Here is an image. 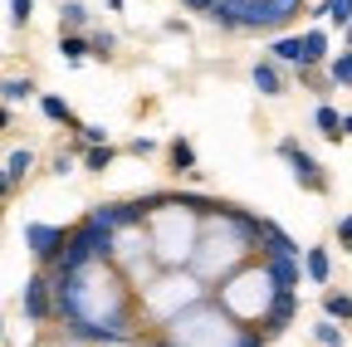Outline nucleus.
Masks as SVG:
<instances>
[{"label": "nucleus", "mask_w": 352, "mask_h": 347, "mask_svg": "<svg viewBox=\"0 0 352 347\" xmlns=\"http://www.w3.org/2000/svg\"><path fill=\"white\" fill-rule=\"evenodd\" d=\"M328 64V30H308L303 34V69Z\"/></svg>", "instance_id": "6e6552de"}, {"label": "nucleus", "mask_w": 352, "mask_h": 347, "mask_svg": "<svg viewBox=\"0 0 352 347\" xmlns=\"http://www.w3.org/2000/svg\"><path fill=\"white\" fill-rule=\"evenodd\" d=\"M88 45H94V54H98V59H108V54H113V45H118V39H113L108 30H98L94 39H88Z\"/></svg>", "instance_id": "b1692460"}, {"label": "nucleus", "mask_w": 352, "mask_h": 347, "mask_svg": "<svg viewBox=\"0 0 352 347\" xmlns=\"http://www.w3.org/2000/svg\"><path fill=\"white\" fill-rule=\"evenodd\" d=\"M171 171H176V177H182V171H196V147L186 137L171 142Z\"/></svg>", "instance_id": "4468645a"}, {"label": "nucleus", "mask_w": 352, "mask_h": 347, "mask_svg": "<svg viewBox=\"0 0 352 347\" xmlns=\"http://www.w3.org/2000/svg\"><path fill=\"white\" fill-rule=\"evenodd\" d=\"M274 59H279V64H298V69H303V39H279V45H274Z\"/></svg>", "instance_id": "a211bd4d"}, {"label": "nucleus", "mask_w": 352, "mask_h": 347, "mask_svg": "<svg viewBox=\"0 0 352 347\" xmlns=\"http://www.w3.org/2000/svg\"><path fill=\"white\" fill-rule=\"evenodd\" d=\"M323 313H328V318L352 323V298H347V293H338V289H328V293H323Z\"/></svg>", "instance_id": "2eb2a0df"}, {"label": "nucleus", "mask_w": 352, "mask_h": 347, "mask_svg": "<svg viewBox=\"0 0 352 347\" xmlns=\"http://www.w3.org/2000/svg\"><path fill=\"white\" fill-rule=\"evenodd\" d=\"M59 54H64L69 64H78L83 54H94V45H88L83 34H64V39H59Z\"/></svg>", "instance_id": "dca6fc26"}, {"label": "nucleus", "mask_w": 352, "mask_h": 347, "mask_svg": "<svg viewBox=\"0 0 352 347\" xmlns=\"http://www.w3.org/2000/svg\"><path fill=\"white\" fill-rule=\"evenodd\" d=\"M127 152H132V157H152V152H157V142H152V137H132V147H127Z\"/></svg>", "instance_id": "cd10ccee"}, {"label": "nucleus", "mask_w": 352, "mask_h": 347, "mask_svg": "<svg viewBox=\"0 0 352 347\" xmlns=\"http://www.w3.org/2000/svg\"><path fill=\"white\" fill-rule=\"evenodd\" d=\"M78 147H88V152H94V147H108V127H78Z\"/></svg>", "instance_id": "aec40b11"}, {"label": "nucleus", "mask_w": 352, "mask_h": 347, "mask_svg": "<svg viewBox=\"0 0 352 347\" xmlns=\"http://www.w3.org/2000/svg\"><path fill=\"white\" fill-rule=\"evenodd\" d=\"M30 166H34V157H30V152H10V157H6V191H15V186H20V177H25Z\"/></svg>", "instance_id": "ddd939ff"}, {"label": "nucleus", "mask_w": 352, "mask_h": 347, "mask_svg": "<svg viewBox=\"0 0 352 347\" xmlns=\"http://www.w3.org/2000/svg\"><path fill=\"white\" fill-rule=\"evenodd\" d=\"M259 235L270 240V245H264L270 254H298V245H294V240H289V235H284V230H279L274 221H259Z\"/></svg>", "instance_id": "9d476101"}, {"label": "nucleus", "mask_w": 352, "mask_h": 347, "mask_svg": "<svg viewBox=\"0 0 352 347\" xmlns=\"http://www.w3.org/2000/svg\"><path fill=\"white\" fill-rule=\"evenodd\" d=\"M294 313H298V293H294V289H284V293L274 298V309H270V318H264V337H274V333H284V328L294 323Z\"/></svg>", "instance_id": "39448f33"}, {"label": "nucleus", "mask_w": 352, "mask_h": 347, "mask_svg": "<svg viewBox=\"0 0 352 347\" xmlns=\"http://www.w3.org/2000/svg\"><path fill=\"white\" fill-rule=\"evenodd\" d=\"M314 337H318L323 347H342V323H318Z\"/></svg>", "instance_id": "412c9836"}, {"label": "nucleus", "mask_w": 352, "mask_h": 347, "mask_svg": "<svg viewBox=\"0 0 352 347\" xmlns=\"http://www.w3.org/2000/svg\"><path fill=\"white\" fill-rule=\"evenodd\" d=\"M264 265H270V274H274L279 289H294L298 284V254H270Z\"/></svg>", "instance_id": "0eeeda50"}, {"label": "nucleus", "mask_w": 352, "mask_h": 347, "mask_svg": "<svg viewBox=\"0 0 352 347\" xmlns=\"http://www.w3.org/2000/svg\"><path fill=\"white\" fill-rule=\"evenodd\" d=\"M347 45H352V25H347Z\"/></svg>", "instance_id": "2f4dec72"}, {"label": "nucleus", "mask_w": 352, "mask_h": 347, "mask_svg": "<svg viewBox=\"0 0 352 347\" xmlns=\"http://www.w3.org/2000/svg\"><path fill=\"white\" fill-rule=\"evenodd\" d=\"M39 108H44V117H50V122H69V127H83V122H74V108H69L64 98H54V93H44V98H39Z\"/></svg>", "instance_id": "f8f14e48"}, {"label": "nucleus", "mask_w": 352, "mask_h": 347, "mask_svg": "<svg viewBox=\"0 0 352 347\" xmlns=\"http://www.w3.org/2000/svg\"><path fill=\"white\" fill-rule=\"evenodd\" d=\"M314 122H318V133H323V137H328V142H342V137H347V127H342V122H347V117H342V113H338V108H328V103H323V108H318V113H314Z\"/></svg>", "instance_id": "1a4fd4ad"}, {"label": "nucleus", "mask_w": 352, "mask_h": 347, "mask_svg": "<svg viewBox=\"0 0 352 347\" xmlns=\"http://www.w3.org/2000/svg\"><path fill=\"white\" fill-rule=\"evenodd\" d=\"M250 78H254V89H259L264 98H279V93H284V78H279V69H274V59H259Z\"/></svg>", "instance_id": "423d86ee"}, {"label": "nucleus", "mask_w": 352, "mask_h": 347, "mask_svg": "<svg viewBox=\"0 0 352 347\" xmlns=\"http://www.w3.org/2000/svg\"><path fill=\"white\" fill-rule=\"evenodd\" d=\"M342 127H347V137H352V113H347V122H342Z\"/></svg>", "instance_id": "7c9ffc66"}, {"label": "nucleus", "mask_w": 352, "mask_h": 347, "mask_svg": "<svg viewBox=\"0 0 352 347\" xmlns=\"http://www.w3.org/2000/svg\"><path fill=\"white\" fill-rule=\"evenodd\" d=\"M59 25L64 30H83L88 25V10L78 5V0H69V5H59Z\"/></svg>", "instance_id": "6ab92c4d"}, {"label": "nucleus", "mask_w": 352, "mask_h": 347, "mask_svg": "<svg viewBox=\"0 0 352 347\" xmlns=\"http://www.w3.org/2000/svg\"><path fill=\"white\" fill-rule=\"evenodd\" d=\"M328 74H333V83H352V49H347L342 59H333V64H328Z\"/></svg>", "instance_id": "5701e85b"}, {"label": "nucleus", "mask_w": 352, "mask_h": 347, "mask_svg": "<svg viewBox=\"0 0 352 347\" xmlns=\"http://www.w3.org/2000/svg\"><path fill=\"white\" fill-rule=\"evenodd\" d=\"M20 309H25V318L30 323H44L54 313V303H50V279L44 274H30L25 279V298H20Z\"/></svg>", "instance_id": "20e7f679"}, {"label": "nucleus", "mask_w": 352, "mask_h": 347, "mask_svg": "<svg viewBox=\"0 0 352 347\" xmlns=\"http://www.w3.org/2000/svg\"><path fill=\"white\" fill-rule=\"evenodd\" d=\"M113 147H94V152H88V166H94V171H103V166H113Z\"/></svg>", "instance_id": "393cba45"}, {"label": "nucleus", "mask_w": 352, "mask_h": 347, "mask_svg": "<svg viewBox=\"0 0 352 347\" xmlns=\"http://www.w3.org/2000/svg\"><path fill=\"white\" fill-rule=\"evenodd\" d=\"M142 347H176L171 337H157V342H142Z\"/></svg>", "instance_id": "c756f323"}, {"label": "nucleus", "mask_w": 352, "mask_h": 347, "mask_svg": "<svg viewBox=\"0 0 352 347\" xmlns=\"http://www.w3.org/2000/svg\"><path fill=\"white\" fill-rule=\"evenodd\" d=\"M279 157H289V166H294V181H298L303 191H328V177L318 171V161L308 157V152H303L294 137H284V142H279Z\"/></svg>", "instance_id": "7ed1b4c3"}, {"label": "nucleus", "mask_w": 352, "mask_h": 347, "mask_svg": "<svg viewBox=\"0 0 352 347\" xmlns=\"http://www.w3.org/2000/svg\"><path fill=\"white\" fill-rule=\"evenodd\" d=\"M294 10H303V0H274V15H279V25H289V20H294Z\"/></svg>", "instance_id": "a878e982"}, {"label": "nucleus", "mask_w": 352, "mask_h": 347, "mask_svg": "<svg viewBox=\"0 0 352 347\" xmlns=\"http://www.w3.org/2000/svg\"><path fill=\"white\" fill-rule=\"evenodd\" d=\"M338 245L352 249V215H342V221H338Z\"/></svg>", "instance_id": "c85d7f7f"}, {"label": "nucleus", "mask_w": 352, "mask_h": 347, "mask_svg": "<svg viewBox=\"0 0 352 347\" xmlns=\"http://www.w3.org/2000/svg\"><path fill=\"white\" fill-rule=\"evenodd\" d=\"M30 93H34L30 78H6V103H20V98H30Z\"/></svg>", "instance_id": "4be33fe9"}, {"label": "nucleus", "mask_w": 352, "mask_h": 347, "mask_svg": "<svg viewBox=\"0 0 352 347\" xmlns=\"http://www.w3.org/2000/svg\"><path fill=\"white\" fill-rule=\"evenodd\" d=\"M186 201H171L162 215H157V225H166V230H157L152 235V245H157V259L162 265H186V259H196V235H191V225H186V210H182Z\"/></svg>", "instance_id": "f257e3e1"}, {"label": "nucleus", "mask_w": 352, "mask_h": 347, "mask_svg": "<svg viewBox=\"0 0 352 347\" xmlns=\"http://www.w3.org/2000/svg\"><path fill=\"white\" fill-rule=\"evenodd\" d=\"M69 235H74V230H64V225H39V221L25 225V245H30L34 259H44V265H50V259L59 265V254L69 249Z\"/></svg>", "instance_id": "f03ea898"}, {"label": "nucleus", "mask_w": 352, "mask_h": 347, "mask_svg": "<svg viewBox=\"0 0 352 347\" xmlns=\"http://www.w3.org/2000/svg\"><path fill=\"white\" fill-rule=\"evenodd\" d=\"M318 15H328L333 25H352V0H323V5H318Z\"/></svg>", "instance_id": "f3484780"}, {"label": "nucleus", "mask_w": 352, "mask_h": 347, "mask_svg": "<svg viewBox=\"0 0 352 347\" xmlns=\"http://www.w3.org/2000/svg\"><path fill=\"white\" fill-rule=\"evenodd\" d=\"M30 10H34V0H10V20H15V25H25Z\"/></svg>", "instance_id": "bb28decb"}, {"label": "nucleus", "mask_w": 352, "mask_h": 347, "mask_svg": "<svg viewBox=\"0 0 352 347\" xmlns=\"http://www.w3.org/2000/svg\"><path fill=\"white\" fill-rule=\"evenodd\" d=\"M303 274L314 279V284H328V249L323 245H314V249L303 254Z\"/></svg>", "instance_id": "9b49d317"}]
</instances>
